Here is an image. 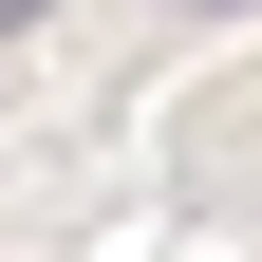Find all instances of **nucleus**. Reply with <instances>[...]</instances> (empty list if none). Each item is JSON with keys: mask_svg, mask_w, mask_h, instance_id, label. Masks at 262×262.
I'll return each instance as SVG.
<instances>
[{"mask_svg": "<svg viewBox=\"0 0 262 262\" xmlns=\"http://www.w3.org/2000/svg\"><path fill=\"white\" fill-rule=\"evenodd\" d=\"M19 19H38V0H0V38H19Z\"/></svg>", "mask_w": 262, "mask_h": 262, "instance_id": "obj_1", "label": "nucleus"}, {"mask_svg": "<svg viewBox=\"0 0 262 262\" xmlns=\"http://www.w3.org/2000/svg\"><path fill=\"white\" fill-rule=\"evenodd\" d=\"M187 19H225V0H187Z\"/></svg>", "mask_w": 262, "mask_h": 262, "instance_id": "obj_2", "label": "nucleus"}]
</instances>
